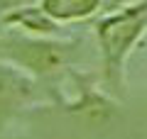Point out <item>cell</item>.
<instances>
[{"mask_svg":"<svg viewBox=\"0 0 147 139\" xmlns=\"http://www.w3.org/2000/svg\"><path fill=\"white\" fill-rule=\"evenodd\" d=\"M98 3L100 0H44L42 10L57 20H76V17H86L96 12Z\"/></svg>","mask_w":147,"mask_h":139,"instance_id":"obj_2","label":"cell"},{"mask_svg":"<svg viewBox=\"0 0 147 139\" xmlns=\"http://www.w3.org/2000/svg\"><path fill=\"white\" fill-rule=\"evenodd\" d=\"M30 98V86L20 76L0 68V122L12 108H20Z\"/></svg>","mask_w":147,"mask_h":139,"instance_id":"obj_1","label":"cell"},{"mask_svg":"<svg viewBox=\"0 0 147 139\" xmlns=\"http://www.w3.org/2000/svg\"><path fill=\"white\" fill-rule=\"evenodd\" d=\"M25 3H32V0H0V10H7V7H20Z\"/></svg>","mask_w":147,"mask_h":139,"instance_id":"obj_3","label":"cell"}]
</instances>
